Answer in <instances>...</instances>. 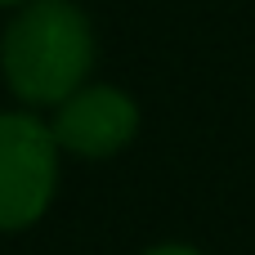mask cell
<instances>
[{
    "label": "cell",
    "mask_w": 255,
    "mask_h": 255,
    "mask_svg": "<svg viewBox=\"0 0 255 255\" xmlns=\"http://www.w3.org/2000/svg\"><path fill=\"white\" fill-rule=\"evenodd\" d=\"M99 40L76 0H27L0 31V76L18 108L49 112L94 76Z\"/></svg>",
    "instance_id": "6da1fadb"
},
{
    "label": "cell",
    "mask_w": 255,
    "mask_h": 255,
    "mask_svg": "<svg viewBox=\"0 0 255 255\" xmlns=\"http://www.w3.org/2000/svg\"><path fill=\"white\" fill-rule=\"evenodd\" d=\"M63 148L36 108L0 112V233H22L45 220L58 193Z\"/></svg>",
    "instance_id": "7a4b0ae2"
},
{
    "label": "cell",
    "mask_w": 255,
    "mask_h": 255,
    "mask_svg": "<svg viewBox=\"0 0 255 255\" xmlns=\"http://www.w3.org/2000/svg\"><path fill=\"white\" fill-rule=\"evenodd\" d=\"M49 130L63 148V157H81V161H108L117 152H126L139 139L143 112L134 103V94H126L121 85L108 81H85L81 90H72L58 108H49Z\"/></svg>",
    "instance_id": "3957f363"
},
{
    "label": "cell",
    "mask_w": 255,
    "mask_h": 255,
    "mask_svg": "<svg viewBox=\"0 0 255 255\" xmlns=\"http://www.w3.org/2000/svg\"><path fill=\"white\" fill-rule=\"evenodd\" d=\"M139 255H206L202 247H193V242H157V247H148V251Z\"/></svg>",
    "instance_id": "277c9868"
},
{
    "label": "cell",
    "mask_w": 255,
    "mask_h": 255,
    "mask_svg": "<svg viewBox=\"0 0 255 255\" xmlns=\"http://www.w3.org/2000/svg\"><path fill=\"white\" fill-rule=\"evenodd\" d=\"M18 4H27V0H0V9H18Z\"/></svg>",
    "instance_id": "5b68a950"
}]
</instances>
